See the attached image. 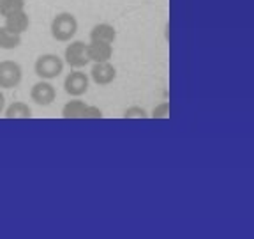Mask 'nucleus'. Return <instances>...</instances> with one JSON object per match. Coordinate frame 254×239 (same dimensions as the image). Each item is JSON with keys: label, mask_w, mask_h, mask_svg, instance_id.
Returning a JSON list of instances; mask_svg holds the SVG:
<instances>
[{"label": "nucleus", "mask_w": 254, "mask_h": 239, "mask_svg": "<svg viewBox=\"0 0 254 239\" xmlns=\"http://www.w3.org/2000/svg\"><path fill=\"white\" fill-rule=\"evenodd\" d=\"M52 37L59 43H69L78 32V20L72 12H59L50 25Z\"/></svg>", "instance_id": "1"}, {"label": "nucleus", "mask_w": 254, "mask_h": 239, "mask_svg": "<svg viewBox=\"0 0 254 239\" xmlns=\"http://www.w3.org/2000/svg\"><path fill=\"white\" fill-rule=\"evenodd\" d=\"M34 71L41 80H53L64 73V60L55 53H44L37 57Z\"/></svg>", "instance_id": "2"}, {"label": "nucleus", "mask_w": 254, "mask_h": 239, "mask_svg": "<svg viewBox=\"0 0 254 239\" xmlns=\"http://www.w3.org/2000/svg\"><path fill=\"white\" fill-rule=\"evenodd\" d=\"M88 87H90V78L81 69H72L64 80V91L71 98H81L88 92Z\"/></svg>", "instance_id": "3"}, {"label": "nucleus", "mask_w": 254, "mask_h": 239, "mask_svg": "<svg viewBox=\"0 0 254 239\" xmlns=\"http://www.w3.org/2000/svg\"><path fill=\"white\" fill-rule=\"evenodd\" d=\"M23 80V69L16 60L0 62V89H14Z\"/></svg>", "instance_id": "4"}, {"label": "nucleus", "mask_w": 254, "mask_h": 239, "mask_svg": "<svg viewBox=\"0 0 254 239\" xmlns=\"http://www.w3.org/2000/svg\"><path fill=\"white\" fill-rule=\"evenodd\" d=\"M64 59L69 68L72 69H83L90 59L87 55V44L83 41H71V44H67L65 52H64Z\"/></svg>", "instance_id": "5"}, {"label": "nucleus", "mask_w": 254, "mask_h": 239, "mask_svg": "<svg viewBox=\"0 0 254 239\" xmlns=\"http://www.w3.org/2000/svg\"><path fill=\"white\" fill-rule=\"evenodd\" d=\"M30 100L39 107H50L57 100V89L50 84V80H39L32 85Z\"/></svg>", "instance_id": "6"}, {"label": "nucleus", "mask_w": 254, "mask_h": 239, "mask_svg": "<svg viewBox=\"0 0 254 239\" xmlns=\"http://www.w3.org/2000/svg\"><path fill=\"white\" fill-rule=\"evenodd\" d=\"M90 78L95 85L104 87V85H110L117 78V69L110 60L108 62H94V68L90 71Z\"/></svg>", "instance_id": "7"}, {"label": "nucleus", "mask_w": 254, "mask_h": 239, "mask_svg": "<svg viewBox=\"0 0 254 239\" xmlns=\"http://www.w3.org/2000/svg\"><path fill=\"white\" fill-rule=\"evenodd\" d=\"M87 55L90 62H108L113 57V44L101 43V41H90L87 44Z\"/></svg>", "instance_id": "8"}, {"label": "nucleus", "mask_w": 254, "mask_h": 239, "mask_svg": "<svg viewBox=\"0 0 254 239\" xmlns=\"http://www.w3.org/2000/svg\"><path fill=\"white\" fill-rule=\"evenodd\" d=\"M5 18V25L4 27L7 28V30L14 32V34H25V32L28 30V27H30V16L23 11H16V12H11V14L4 16Z\"/></svg>", "instance_id": "9"}, {"label": "nucleus", "mask_w": 254, "mask_h": 239, "mask_svg": "<svg viewBox=\"0 0 254 239\" xmlns=\"http://www.w3.org/2000/svg\"><path fill=\"white\" fill-rule=\"evenodd\" d=\"M117 30L110 23H97L90 30V41H101V43H115Z\"/></svg>", "instance_id": "10"}, {"label": "nucleus", "mask_w": 254, "mask_h": 239, "mask_svg": "<svg viewBox=\"0 0 254 239\" xmlns=\"http://www.w3.org/2000/svg\"><path fill=\"white\" fill-rule=\"evenodd\" d=\"M88 105L85 101H81L79 98L67 101L62 108V117L64 119H85V114H87Z\"/></svg>", "instance_id": "11"}, {"label": "nucleus", "mask_w": 254, "mask_h": 239, "mask_svg": "<svg viewBox=\"0 0 254 239\" xmlns=\"http://www.w3.org/2000/svg\"><path fill=\"white\" fill-rule=\"evenodd\" d=\"M5 119H30L32 117V108L23 101H14L11 107L4 110Z\"/></svg>", "instance_id": "12"}, {"label": "nucleus", "mask_w": 254, "mask_h": 239, "mask_svg": "<svg viewBox=\"0 0 254 239\" xmlns=\"http://www.w3.org/2000/svg\"><path fill=\"white\" fill-rule=\"evenodd\" d=\"M21 44V36L7 30L5 27H0V48L2 50H16Z\"/></svg>", "instance_id": "13"}, {"label": "nucleus", "mask_w": 254, "mask_h": 239, "mask_svg": "<svg viewBox=\"0 0 254 239\" xmlns=\"http://www.w3.org/2000/svg\"><path fill=\"white\" fill-rule=\"evenodd\" d=\"M25 0H0V16H7L11 12L23 11L25 9Z\"/></svg>", "instance_id": "14"}, {"label": "nucleus", "mask_w": 254, "mask_h": 239, "mask_svg": "<svg viewBox=\"0 0 254 239\" xmlns=\"http://www.w3.org/2000/svg\"><path fill=\"white\" fill-rule=\"evenodd\" d=\"M124 117L126 119H145L147 116V110L141 107H129L126 112H124Z\"/></svg>", "instance_id": "15"}, {"label": "nucleus", "mask_w": 254, "mask_h": 239, "mask_svg": "<svg viewBox=\"0 0 254 239\" xmlns=\"http://www.w3.org/2000/svg\"><path fill=\"white\" fill-rule=\"evenodd\" d=\"M168 116H170V103H168V101H163V103L157 105V107L152 110V117H154V119H166Z\"/></svg>", "instance_id": "16"}, {"label": "nucleus", "mask_w": 254, "mask_h": 239, "mask_svg": "<svg viewBox=\"0 0 254 239\" xmlns=\"http://www.w3.org/2000/svg\"><path fill=\"white\" fill-rule=\"evenodd\" d=\"M103 117V110L97 107H92L88 105L87 107V114H85V119H101Z\"/></svg>", "instance_id": "17"}, {"label": "nucleus", "mask_w": 254, "mask_h": 239, "mask_svg": "<svg viewBox=\"0 0 254 239\" xmlns=\"http://www.w3.org/2000/svg\"><path fill=\"white\" fill-rule=\"evenodd\" d=\"M4 110H5V96L0 92V116L4 114Z\"/></svg>", "instance_id": "18"}]
</instances>
